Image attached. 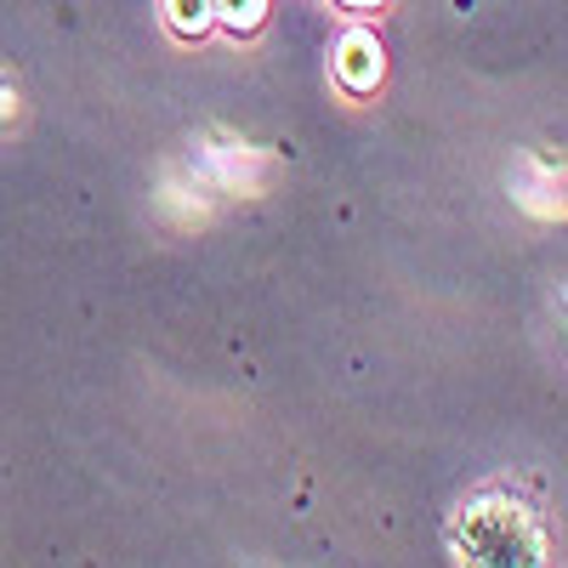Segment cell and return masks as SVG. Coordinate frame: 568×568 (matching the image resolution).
Returning a JSON list of instances; mask_svg holds the SVG:
<instances>
[{
	"label": "cell",
	"mask_w": 568,
	"mask_h": 568,
	"mask_svg": "<svg viewBox=\"0 0 568 568\" xmlns=\"http://www.w3.org/2000/svg\"><path fill=\"white\" fill-rule=\"evenodd\" d=\"M455 551L460 562H478V568H535L546 562V540L535 529L529 506H517L511 495H484L460 511L455 524Z\"/></svg>",
	"instance_id": "cell-1"
},
{
	"label": "cell",
	"mask_w": 568,
	"mask_h": 568,
	"mask_svg": "<svg viewBox=\"0 0 568 568\" xmlns=\"http://www.w3.org/2000/svg\"><path fill=\"white\" fill-rule=\"evenodd\" d=\"M387 74V52H382V40H375L369 29H347L336 40V80L353 91V98H369L375 85H382Z\"/></svg>",
	"instance_id": "cell-2"
},
{
	"label": "cell",
	"mask_w": 568,
	"mask_h": 568,
	"mask_svg": "<svg viewBox=\"0 0 568 568\" xmlns=\"http://www.w3.org/2000/svg\"><path fill=\"white\" fill-rule=\"evenodd\" d=\"M165 23L182 40H200L216 23V0H165Z\"/></svg>",
	"instance_id": "cell-3"
},
{
	"label": "cell",
	"mask_w": 568,
	"mask_h": 568,
	"mask_svg": "<svg viewBox=\"0 0 568 568\" xmlns=\"http://www.w3.org/2000/svg\"><path fill=\"white\" fill-rule=\"evenodd\" d=\"M267 12V0H216V23H227L233 34H251Z\"/></svg>",
	"instance_id": "cell-4"
},
{
	"label": "cell",
	"mask_w": 568,
	"mask_h": 568,
	"mask_svg": "<svg viewBox=\"0 0 568 568\" xmlns=\"http://www.w3.org/2000/svg\"><path fill=\"white\" fill-rule=\"evenodd\" d=\"M342 7H353V12H369V7H382V0H342Z\"/></svg>",
	"instance_id": "cell-5"
}]
</instances>
